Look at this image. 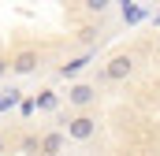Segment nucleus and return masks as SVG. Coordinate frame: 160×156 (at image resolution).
<instances>
[{
  "instance_id": "0eeeda50",
  "label": "nucleus",
  "mask_w": 160,
  "mask_h": 156,
  "mask_svg": "<svg viewBox=\"0 0 160 156\" xmlns=\"http://www.w3.org/2000/svg\"><path fill=\"white\" fill-rule=\"evenodd\" d=\"M34 108H56V97L52 93H41L38 100H34Z\"/></svg>"
},
{
  "instance_id": "6e6552de",
  "label": "nucleus",
  "mask_w": 160,
  "mask_h": 156,
  "mask_svg": "<svg viewBox=\"0 0 160 156\" xmlns=\"http://www.w3.org/2000/svg\"><path fill=\"white\" fill-rule=\"evenodd\" d=\"M108 4H112V0H86V11H97V15H101Z\"/></svg>"
},
{
  "instance_id": "39448f33",
  "label": "nucleus",
  "mask_w": 160,
  "mask_h": 156,
  "mask_svg": "<svg viewBox=\"0 0 160 156\" xmlns=\"http://www.w3.org/2000/svg\"><path fill=\"white\" fill-rule=\"evenodd\" d=\"M67 145V134H60V130H52V134H45V138H38V153H60Z\"/></svg>"
},
{
  "instance_id": "f03ea898",
  "label": "nucleus",
  "mask_w": 160,
  "mask_h": 156,
  "mask_svg": "<svg viewBox=\"0 0 160 156\" xmlns=\"http://www.w3.org/2000/svg\"><path fill=\"white\" fill-rule=\"evenodd\" d=\"M130 71H134V60H130V56H112V60L104 63L101 78H104V82H123V78H130Z\"/></svg>"
},
{
  "instance_id": "9d476101",
  "label": "nucleus",
  "mask_w": 160,
  "mask_h": 156,
  "mask_svg": "<svg viewBox=\"0 0 160 156\" xmlns=\"http://www.w3.org/2000/svg\"><path fill=\"white\" fill-rule=\"evenodd\" d=\"M19 149H22V153H38V138H22Z\"/></svg>"
},
{
  "instance_id": "f257e3e1",
  "label": "nucleus",
  "mask_w": 160,
  "mask_h": 156,
  "mask_svg": "<svg viewBox=\"0 0 160 156\" xmlns=\"http://www.w3.org/2000/svg\"><path fill=\"white\" fill-rule=\"evenodd\" d=\"M93 134H97V119L89 115V112H78L67 123V138H75V141H89Z\"/></svg>"
},
{
  "instance_id": "20e7f679",
  "label": "nucleus",
  "mask_w": 160,
  "mask_h": 156,
  "mask_svg": "<svg viewBox=\"0 0 160 156\" xmlns=\"http://www.w3.org/2000/svg\"><path fill=\"white\" fill-rule=\"evenodd\" d=\"M38 63H41V60H38V52H34V48H26V52H19V56H15V60L8 63V67H11L15 75H30V71H34Z\"/></svg>"
},
{
  "instance_id": "9b49d317",
  "label": "nucleus",
  "mask_w": 160,
  "mask_h": 156,
  "mask_svg": "<svg viewBox=\"0 0 160 156\" xmlns=\"http://www.w3.org/2000/svg\"><path fill=\"white\" fill-rule=\"evenodd\" d=\"M4 75H8V60H0V78H4Z\"/></svg>"
},
{
  "instance_id": "ddd939ff",
  "label": "nucleus",
  "mask_w": 160,
  "mask_h": 156,
  "mask_svg": "<svg viewBox=\"0 0 160 156\" xmlns=\"http://www.w3.org/2000/svg\"><path fill=\"white\" fill-rule=\"evenodd\" d=\"M157 45H160V34H157Z\"/></svg>"
},
{
  "instance_id": "423d86ee",
  "label": "nucleus",
  "mask_w": 160,
  "mask_h": 156,
  "mask_svg": "<svg viewBox=\"0 0 160 156\" xmlns=\"http://www.w3.org/2000/svg\"><path fill=\"white\" fill-rule=\"evenodd\" d=\"M86 63H89V56H82V60H71V63H63V67H60V75H63V78H67V75H78Z\"/></svg>"
},
{
  "instance_id": "7ed1b4c3",
  "label": "nucleus",
  "mask_w": 160,
  "mask_h": 156,
  "mask_svg": "<svg viewBox=\"0 0 160 156\" xmlns=\"http://www.w3.org/2000/svg\"><path fill=\"white\" fill-rule=\"evenodd\" d=\"M67 100H71L75 108H89V104L97 100V85H89V82H78V85H71V89H67Z\"/></svg>"
},
{
  "instance_id": "1a4fd4ad",
  "label": "nucleus",
  "mask_w": 160,
  "mask_h": 156,
  "mask_svg": "<svg viewBox=\"0 0 160 156\" xmlns=\"http://www.w3.org/2000/svg\"><path fill=\"white\" fill-rule=\"evenodd\" d=\"M11 104H19V89H8V97L0 100V108H11Z\"/></svg>"
},
{
  "instance_id": "f8f14e48",
  "label": "nucleus",
  "mask_w": 160,
  "mask_h": 156,
  "mask_svg": "<svg viewBox=\"0 0 160 156\" xmlns=\"http://www.w3.org/2000/svg\"><path fill=\"white\" fill-rule=\"evenodd\" d=\"M0 153H4V138H0Z\"/></svg>"
}]
</instances>
